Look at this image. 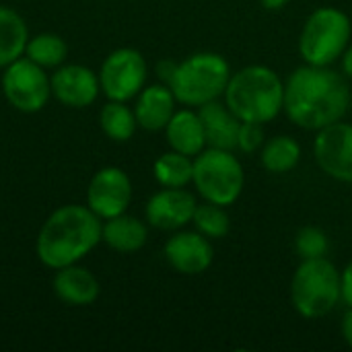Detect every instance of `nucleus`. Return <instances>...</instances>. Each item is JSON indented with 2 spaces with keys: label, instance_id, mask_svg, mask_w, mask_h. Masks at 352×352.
<instances>
[{
  "label": "nucleus",
  "instance_id": "obj_1",
  "mask_svg": "<svg viewBox=\"0 0 352 352\" xmlns=\"http://www.w3.org/2000/svg\"><path fill=\"white\" fill-rule=\"evenodd\" d=\"M352 93L346 76L332 66L303 64L285 80V113L303 128L318 132L344 120L351 109Z\"/></svg>",
  "mask_w": 352,
  "mask_h": 352
},
{
  "label": "nucleus",
  "instance_id": "obj_2",
  "mask_svg": "<svg viewBox=\"0 0 352 352\" xmlns=\"http://www.w3.org/2000/svg\"><path fill=\"white\" fill-rule=\"evenodd\" d=\"M103 221L85 204H64L41 225L35 254L50 270L78 264L101 243Z\"/></svg>",
  "mask_w": 352,
  "mask_h": 352
},
{
  "label": "nucleus",
  "instance_id": "obj_3",
  "mask_svg": "<svg viewBox=\"0 0 352 352\" xmlns=\"http://www.w3.org/2000/svg\"><path fill=\"white\" fill-rule=\"evenodd\" d=\"M223 101L241 122L268 124L285 109V80L264 64H250L233 72Z\"/></svg>",
  "mask_w": 352,
  "mask_h": 352
},
{
  "label": "nucleus",
  "instance_id": "obj_4",
  "mask_svg": "<svg viewBox=\"0 0 352 352\" xmlns=\"http://www.w3.org/2000/svg\"><path fill=\"white\" fill-rule=\"evenodd\" d=\"M231 74L233 72L225 56L217 52H198L175 64L167 85L177 103L198 109L204 103L223 99Z\"/></svg>",
  "mask_w": 352,
  "mask_h": 352
},
{
  "label": "nucleus",
  "instance_id": "obj_5",
  "mask_svg": "<svg viewBox=\"0 0 352 352\" xmlns=\"http://www.w3.org/2000/svg\"><path fill=\"white\" fill-rule=\"evenodd\" d=\"M342 301L340 270L328 258L301 260L291 280V303L305 320L326 318Z\"/></svg>",
  "mask_w": 352,
  "mask_h": 352
},
{
  "label": "nucleus",
  "instance_id": "obj_6",
  "mask_svg": "<svg viewBox=\"0 0 352 352\" xmlns=\"http://www.w3.org/2000/svg\"><path fill=\"white\" fill-rule=\"evenodd\" d=\"M351 39V16L336 6H320L305 19L297 47L305 64L332 66L342 58Z\"/></svg>",
  "mask_w": 352,
  "mask_h": 352
},
{
  "label": "nucleus",
  "instance_id": "obj_7",
  "mask_svg": "<svg viewBox=\"0 0 352 352\" xmlns=\"http://www.w3.org/2000/svg\"><path fill=\"white\" fill-rule=\"evenodd\" d=\"M192 184L202 200L227 208L235 204L243 192V165L237 159L235 151L206 146L194 157Z\"/></svg>",
  "mask_w": 352,
  "mask_h": 352
},
{
  "label": "nucleus",
  "instance_id": "obj_8",
  "mask_svg": "<svg viewBox=\"0 0 352 352\" xmlns=\"http://www.w3.org/2000/svg\"><path fill=\"white\" fill-rule=\"evenodd\" d=\"M2 93L16 111L37 113L52 99L50 74L45 68L23 56L4 68Z\"/></svg>",
  "mask_w": 352,
  "mask_h": 352
},
{
  "label": "nucleus",
  "instance_id": "obj_9",
  "mask_svg": "<svg viewBox=\"0 0 352 352\" xmlns=\"http://www.w3.org/2000/svg\"><path fill=\"white\" fill-rule=\"evenodd\" d=\"M101 93L111 101H132L146 87L148 66L144 56L134 47H118L101 62Z\"/></svg>",
  "mask_w": 352,
  "mask_h": 352
},
{
  "label": "nucleus",
  "instance_id": "obj_10",
  "mask_svg": "<svg viewBox=\"0 0 352 352\" xmlns=\"http://www.w3.org/2000/svg\"><path fill=\"white\" fill-rule=\"evenodd\" d=\"M314 157L332 179L352 184V124L340 120L316 132Z\"/></svg>",
  "mask_w": 352,
  "mask_h": 352
},
{
  "label": "nucleus",
  "instance_id": "obj_11",
  "mask_svg": "<svg viewBox=\"0 0 352 352\" xmlns=\"http://www.w3.org/2000/svg\"><path fill=\"white\" fill-rule=\"evenodd\" d=\"M132 202V182L130 175L120 167L99 169L87 188V206L101 219H111L124 214Z\"/></svg>",
  "mask_w": 352,
  "mask_h": 352
},
{
  "label": "nucleus",
  "instance_id": "obj_12",
  "mask_svg": "<svg viewBox=\"0 0 352 352\" xmlns=\"http://www.w3.org/2000/svg\"><path fill=\"white\" fill-rule=\"evenodd\" d=\"M52 97L72 109L89 107L101 93L99 74L82 64H62L50 74Z\"/></svg>",
  "mask_w": 352,
  "mask_h": 352
},
{
  "label": "nucleus",
  "instance_id": "obj_13",
  "mask_svg": "<svg viewBox=\"0 0 352 352\" xmlns=\"http://www.w3.org/2000/svg\"><path fill=\"white\" fill-rule=\"evenodd\" d=\"M163 256L175 272L186 276H196L210 268L214 260V248L212 241L202 233H198L196 229L194 231L177 229L165 241Z\"/></svg>",
  "mask_w": 352,
  "mask_h": 352
},
{
  "label": "nucleus",
  "instance_id": "obj_14",
  "mask_svg": "<svg viewBox=\"0 0 352 352\" xmlns=\"http://www.w3.org/2000/svg\"><path fill=\"white\" fill-rule=\"evenodd\" d=\"M196 206V196L186 188H161L148 198L144 217L159 231H177L192 223Z\"/></svg>",
  "mask_w": 352,
  "mask_h": 352
},
{
  "label": "nucleus",
  "instance_id": "obj_15",
  "mask_svg": "<svg viewBox=\"0 0 352 352\" xmlns=\"http://www.w3.org/2000/svg\"><path fill=\"white\" fill-rule=\"evenodd\" d=\"M177 111V99L169 85L157 82L146 85L134 99V116L138 122V128L148 132L165 130L171 116Z\"/></svg>",
  "mask_w": 352,
  "mask_h": 352
},
{
  "label": "nucleus",
  "instance_id": "obj_16",
  "mask_svg": "<svg viewBox=\"0 0 352 352\" xmlns=\"http://www.w3.org/2000/svg\"><path fill=\"white\" fill-rule=\"evenodd\" d=\"M54 280H52V287H54V295L68 307H87L91 303L97 301L99 293H101V287H99V280L97 276L78 266V264H70V266H64L60 270H54Z\"/></svg>",
  "mask_w": 352,
  "mask_h": 352
},
{
  "label": "nucleus",
  "instance_id": "obj_17",
  "mask_svg": "<svg viewBox=\"0 0 352 352\" xmlns=\"http://www.w3.org/2000/svg\"><path fill=\"white\" fill-rule=\"evenodd\" d=\"M198 116L204 126L206 146L237 151V134H239L241 120L231 111V107L225 101L217 99L200 105Z\"/></svg>",
  "mask_w": 352,
  "mask_h": 352
},
{
  "label": "nucleus",
  "instance_id": "obj_18",
  "mask_svg": "<svg viewBox=\"0 0 352 352\" xmlns=\"http://www.w3.org/2000/svg\"><path fill=\"white\" fill-rule=\"evenodd\" d=\"M165 138L171 151H177L188 157H196L206 148V134L198 109L182 107L177 109L169 124L165 126Z\"/></svg>",
  "mask_w": 352,
  "mask_h": 352
},
{
  "label": "nucleus",
  "instance_id": "obj_19",
  "mask_svg": "<svg viewBox=\"0 0 352 352\" xmlns=\"http://www.w3.org/2000/svg\"><path fill=\"white\" fill-rule=\"evenodd\" d=\"M148 227L144 221L124 212L103 221L101 227V243L118 254H134L146 245Z\"/></svg>",
  "mask_w": 352,
  "mask_h": 352
},
{
  "label": "nucleus",
  "instance_id": "obj_20",
  "mask_svg": "<svg viewBox=\"0 0 352 352\" xmlns=\"http://www.w3.org/2000/svg\"><path fill=\"white\" fill-rule=\"evenodd\" d=\"M29 37L31 35L25 19L14 8L0 4V68L2 70L14 60L25 56Z\"/></svg>",
  "mask_w": 352,
  "mask_h": 352
},
{
  "label": "nucleus",
  "instance_id": "obj_21",
  "mask_svg": "<svg viewBox=\"0 0 352 352\" xmlns=\"http://www.w3.org/2000/svg\"><path fill=\"white\" fill-rule=\"evenodd\" d=\"M301 155H303V151H301L299 140L295 136H289V134L272 136L260 148L262 167L274 175H283V173L293 171L299 165Z\"/></svg>",
  "mask_w": 352,
  "mask_h": 352
},
{
  "label": "nucleus",
  "instance_id": "obj_22",
  "mask_svg": "<svg viewBox=\"0 0 352 352\" xmlns=\"http://www.w3.org/2000/svg\"><path fill=\"white\" fill-rule=\"evenodd\" d=\"M99 126L103 130V134L113 140V142H128L136 128V116H134V107H130L126 101H111L107 99V103L101 107L99 111Z\"/></svg>",
  "mask_w": 352,
  "mask_h": 352
},
{
  "label": "nucleus",
  "instance_id": "obj_23",
  "mask_svg": "<svg viewBox=\"0 0 352 352\" xmlns=\"http://www.w3.org/2000/svg\"><path fill=\"white\" fill-rule=\"evenodd\" d=\"M153 175L161 188H188L194 175V157L167 151L155 161Z\"/></svg>",
  "mask_w": 352,
  "mask_h": 352
},
{
  "label": "nucleus",
  "instance_id": "obj_24",
  "mask_svg": "<svg viewBox=\"0 0 352 352\" xmlns=\"http://www.w3.org/2000/svg\"><path fill=\"white\" fill-rule=\"evenodd\" d=\"M66 56H68L66 41L58 33H50V31L29 37L25 47V58L39 64L45 70H54L62 66L66 62Z\"/></svg>",
  "mask_w": 352,
  "mask_h": 352
},
{
  "label": "nucleus",
  "instance_id": "obj_25",
  "mask_svg": "<svg viewBox=\"0 0 352 352\" xmlns=\"http://www.w3.org/2000/svg\"><path fill=\"white\" fill-rule=\"evenodd\" d=\"M192 225H194V229L198 233H202L210 241L227 237V233L231 229L227 208L219 206V204H212V202H206V200L196 206L194 217H192Z\"/></svg>",
  "mask_w": 352,
  "mask_h": 352
},
{
  "label": "nucleus",
  "instance_id": "obj_26",
  "mask_svg": "<svg viewBox=\"0 0 352 352\" xmlns=\"http://www.w3.org/2000/svg\"><path fill=\"white\" fill-rule=\"evenodd\" d=\"M295 250L301 260H314V258H326L330 250V241L324 229L320 227H303L299 229L295 237Z\"/></svg>",
  "mask_w": 352,
  "mask_h": 352
},
{
  "label": "nucleus",
  "instance_id": "obj_27",
  "mask_svg": "<svg viewBox=\"0 0 352 352\" xmlns=\"http://www.w3.org/2000/svg\"><path fill=\"white\" fill-rule=\"evenodd\" d=\"M266 142L264 136V124H254V122H241L239 134H237V151L243 155H254L258 153Z\"/></svg>",
  "mask_w": 352,
  "mask_h": 352
},
{
  "label": "nucleus",
  "instance_id": "obj_28",
  "mask_svg": "<svg viewBox=\"0 0 352 352\" xmlns=\"http://www.w3.org/2000/svg\"><path fill=\"white\" fill-rule=\"evenodd\" d=\"M340 278H342V303H346V307H352V260L340 272Z\"/></svg>",
  "mask_w": 352,
  "mask_h": 352
},
{
  "label": "nucleus",
  "instance_id": "obj_29",
  "mask_svg": "<svg viewBox=\"0 0 352 352\" xmlns=\"http://www.w3.org/2000/svg\"><path fill=\"white\" fill-rule=\"evenodd\" d=\"M340 332H342L344 342H346V344L352 349V307H349V311H346V314H344V318H342Z\"/></svg>",
  "mask_w": 352,
  "mask_h": 352
},
{
  "label": "nucleus",
  "instance_id": "obj_30",
  "mask_svg": "<svg viewBox=\"0 0 352 352\" xmlns=\"http://www.w3.org/2000/svg\"><path fill=\"white\" fill-rule=\"evenodd\" d=\"M173 70H175V62H171V60H165V62H159V66H157V74H159V78H161V82H169V78H171V74H173Z\"/></svg>",
  "mask_w": 352,
  "mask_h": 352
},
{
  "label": "nucleus",
  "instance_id": "obj_31",
  "mask_svg": "<svg viewBox=\"0 0 352 352\" xmlns=\"http://www.w3.org/2000/svg\"><path fill=\"white\" fill-rule=\"evenodd\" d=\"M340 64H342V72H344V76L352 80V41H351V45L346 47V52L342 54Z\"/></svg>",
  "mask_w": 352,
  "mask_h": 352
},
{
  "label": "nucleus",
  "instance_id": "obj_32",
  "mask_svg": "<svg viewBox=\"0 0 352 352\" xmlns=\"http://www.w3.org/2000/svg\"><path fill=\"white\" fill-rule=\"evenodd\" d=\"M291 0H260V4L266 8V10H280L289 4Z\"/></svg>",
  "mask_w": 352,
  "mask_h": 352
}]
</instances>
